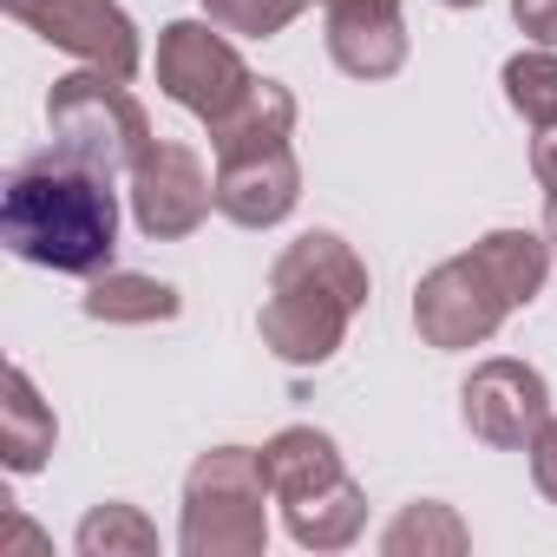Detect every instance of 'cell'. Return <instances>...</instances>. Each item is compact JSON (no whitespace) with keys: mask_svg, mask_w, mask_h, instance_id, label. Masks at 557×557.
I'll return each instance as SVG.
<instances>
[{"mask_svg":"<svg viewBox=\"0 0 557 557\" xmlns=\"http://www.w3.org/2000/svg\"><path fill=\"white\" fill-rule=\"evenodd\" d=\"M440 8H479V0H440Z\"/></svg>","mask_w":557,"mask_h":557,"instance_id":"obj_27","label":"cell"},{"mask_svg":"<svg viewBox=\"0 0 557 557\" xmlns=\"http://www.w3.org/2000/svg\"><path fill=\"white\" fill-rule=\"evenodd\" d=\"M511 14L537 47H557V0H511Z\"/></svg>","mask_w":557,"mask_h":557,"instance_id":"obj_22","label":"cell"},{"mask_svg":"<svg viewBox=\"0 0 557 557\" xmlns=\"http://www.w3.org/2000/svg\"><path fill=\"white\" fill-rule=\"evenodd\" d=\"M262 479H269V492H275V505H302V498H315V492H329V485H342L348 479V466H342V453H335V440L329 433H315V426H283L262 453Z\"/></svg>","mask_w":557,"mask_h":557,"instance_id":"obj_11","label":"cell"},{"mask_svg":"<svg viewBox=\"0 0 557 557\" xmlns=\"http://www.w3.org/2000/svg\"><path fill=\"white\" fill-rule=\"evenodd\" d=\"M459 413H466V433L498 446V453H524L537 440V426L550 420V387L531 361H479L466 394H459Z\"/></svg>","mask_w":557,"mask_h":557,"instance_id":"obj_9","label":"cell"},{"mask_svg":"<svg viewBox=\"0 0 557 557\" xmlns=\"http://www.w3.org/2000/svg\"><path fill=\"white\" fill-rule=\"evenodd\" d=\"M53 440H60V426H53V407L40 400L34 374L8 368V400H0V459H8V472H40Z\"/></svg>","mask_w":557,"mask_h":557,"instance_id":"obj_14","label":"cell"},{"mask_svg":"<svg viewBox=\"0 0 557 557\" xmlns=\"http://www.w3.org/2000/svg\"><path fill=\"white\" fill-rule=\"evenodd\" d=\"M505 99H511V112H518L531 132L557 125V53H550V47L511 53V60H505Z\"/></svg>","mask_w":557,"mask_h":557,"instance_id":"obj_19","label":"cell"},{"mask_svg":"<svg viewBox=\"0 0 557 557\" xmlns=\"http://www.w3.org/2000/svg\"><path fill=\"white\" fill-rule=\"evenodd\" d=\"M158 86L184 112L216 125L223 112H236V99L256 86V73L243 66V53L223 40L216 21H171L158 34Z\"/></svg>","mask_w":557,"mask_h":557,"instance_id":"obj_6","label":"cell"},{"mask_svg":"<svg viewBox=\"0 0 557 557\" xmlns=\"http://www.w3.org/2000/svg\"><path fill=\"white\" fill-rule=\"evenodd\" d=\"M47 125H53V145H60L66 158H79V164H92V171H106V177H119V171L132 177V164L151 151V119H145V106L125 92L119 73H99V66L53 79V92H47Z\"/></svg>","mask_w":557,"mask_h":557,"instance_id":"obj_5","label":"cell"},{"mask_svg":"<svg viewBox=\"0 0 557 557\" xmlns=\"http://www.w3.org/2000/svg\"><path fill=\"white\" fill-rule=\"evenodd\" d=\"M524 453H531V479H537V492L557 505V420H544L537 440H531Z\"/></svg>","mask_w":557,"mask_h":557,"instance_id":"obj_21","label":"cell"},{"mask_svg":"<svg viewBox=\"0 0 557 557\" xmlns=\"http://www.w3.org/2000/svg\"><path fill=\"white\" fill-rule=\"evenodd\" d=\"M342 8H381V14H400V0H322V14H342Z\"/></svg>","mask_w":557,"mask_h":557,"instance_id":"obj_25","label":"cell"},{"mask_svg":"<svg viewBox=\"0 0 557 557\" xmlns=\"http://www.w3.org/2000/svg\"><path fill=\"white\" fill-rule=\"evenodd\" d=\"M14 550H47V544H40V531H34L21 511H8V537H0V557H14Z\"/></svg>","mask_w":557,"mask_h":557,"instance_id":"obj_24","label":"cell"},{"mask_svg":"<svg viewBox=\"0 0 557 557\" xmlns=\"http://www.w3.org/2000/svg\"><path fill=\"white\" fill-rule=\"evenodd\" d=\"M302 203V164L289 145L249 151V158H216V210L243 230H269Z\"/></svg>","mask_w":557,"mask_h":557,"instance_id":"obj_10","label":"cell"},{"mask_svg":"<svg viewBox=\"0 0 557 557\" xmlns=\"http://www.w3.org/2000/svg\"><path fill=\"white\" fill-rule=\"evenodd\" d=\"M296 132V92L283 79H256L236 112H223L210 125V151L216 158H249V151H275V145H289Z\"/></svg>","mask_w":557,"mask_h":557,"instance_id":"obj_13","label":"cell"},{"mask_svg":"<svg viewBox=\"0 0 557 557\" xmlns=\"http://www.w3.org/2000/svg\"><path fill=\"white\" fill-rule=\"evenodd\" d=\"M216 210V177L203 171V158L177 138H151V151L132 164V216L151 243H177L190 236L203 216Z\"/></svg>","mask_w":557,"mask_h":557,"instance_id":"obj_7","label":"cell"},{"mask_svg":"<svg viewBox=\"0 0 557 557\" xmlns=\"http://www.w3.org/2000/svg\"><path fill=\"white\" fill-rule=\"evenodd\" d=\"M21 27H34L47 47L99 66V73H119L132 79L138 73V27L119 0H0Z\"/></svg>","mask_w":557,"mask_h":557,"instance_id":"obj_8","label":"cell"},{"mask_svg":"<svg viewBox=\"0 0 557 557\" xmlns=\"http://www.w3.org/2000/svg\"><path fill=\"white\" fill-rule=\"evenodd\" d=\"M73 544H79V557H151V550H158V524H151L138 505L106 498V505L86 511V524H79Z\"/></svg>","mask_w":557,"mask_h":557,"instance_id":"obj_17","label":"cell"},{"mask_svg":"<svg viewBox=\"0 0 557 557\" xmlns=\"http://www.w3.org/2000/svg\"><path fill=\"white\" fill-rule=\"evenodd\" d=\"M550 275V236L537 230H492L466 256L440 262L413 289V329L426 348H479L505 329L511 309L537 302Z\"/></svg>","mask_w":557,"mask_h":557,"instance_id":"obj_2","label":"cell"},{"mask_svg":"<svg viewBox=\"0 0 557 557\" xmlns=\"http://www.w3.org/2000/svg\"><path fill=\"white\" fill-rule=\"evenodd\" d=\"M86 315L92 322H125V329L171 322L177 315V289L158 283V275H138V269H99L92 289H86Z\"/></svg>","mask_w":557,"mask_h":557,"instance_id":"obj_16","label":"cell"},{"mask_svg":"<svg viewBox=\"0 0 557 557\" xmlns=\"http://www.w3.org/2000/svg\"><path fill=\"white\" fill-rule=\"evenodd\" d=\"M544 236H550V249H557V190H550V210H544Z\"/></svg>","mask_w":557,"mask_h":557,"instance_id":"obj_26","label":"cell"},{"mask_svg":"<svg viewBox=\"0 0 557 557\" xmlns=\"http://www.w3.org/2000/svg\"><path fill=\"white\" fill-rule=\"evenodd\" d=\"M0 243L53 275H99L119 249V190L60 145L27 158L0 197Z\"/></svg>","mask_w":557,"mask_h":557,"instance_id":"obj_1","label":"cell"},{"mask_svg":"<svg viewBox=\"0 0 557 557\" xmlns=\"http://www.w3.org/2000/svg\"><path fill=\"white\" fill-rule=\"evenodd\" d=\"M283 518H289V537L302 550H348L368 524V492L355 479H342V485H329L302 505H283Z\"/></svg>","mask_w":557,"mask_h":557,"instance_id":"obj_15","label":"cell"},{"mask_svg":"<svg viewBox=\"0 0 557 557\" xmlns=\"http://www.w3.org/2000/svg\"><path fill=\"white\" fill-rule=\"evenodd\" d=\"M329 60L348 79H394L407 66V21L381 8H342L329 14Z\"/></svg>","mask_w":557,"mask_h":557,"instance_id":"obj_12","label":"cell"},{"mask_svg":"<svg viewBox=\"0 0 557 557\" xmlns=\"http://www.w3.org/2000/svg\"><path fill=\"white\" fill-rule=\"evenodd\" d=\"M302 8H315V0H203V14L243 40H275L283 27H296Z\"/></svg>","mask_w":557,"mask_h":557,"instance_id":"obj_20","label":"cell"},{"mask_svg":"<svg viewBox=\"0 0 557 557\" xmlns=\"http://www.w3.org/2000/svg\"><path fill=\"white\" fill-rule=\"evenodd\" d=\"M531 171H537L544 190H557V125L537 132V145H531Z\"/></svg>","mask_w":557,"mask_h":557,"instance_id":"obj_23","label":"cell"},{"mask_svg":"<svg viewBox=\"0 0 557 557\" xmlns=\"http://www.w3.org/2000/svg\"><path fill=\"white\" fill-rule=\"evenodd\" d=\"M269 479L249 446H216L184 472V557H262L269 544Z\"/></svg>","mask_w":557,"mask_h":557,"instance_id":"obj_4","label":"cell"},{"mask_svg":"<svg viewBox=\"0 0 557 557\" xmlns=\"http://www.w3.org/2000/svg\"><path fill=\"white\" fill-rule=\"evenodd\" d=\"M361 309H368V262L335 230H309L269 262V296L256 329L289 368H322L335 361Z\"/></svg>","mask_w":557,"mask_h":557,"instance_id":"obj_3","label":"cell"},{"mask_svg":"<svg viewBox=\"0 0 557 557\" xmlns=\"http://www.w3.org/2000/svg\"><path fill=\"white\" fill-rule=\"evenodd\" d=\"M381 550L387 557H459L466 550V524L453 518V505H440V498H420V505H407L387 531H381Z\"/></svg>","mask_w":557,"mask_h":557,"instance_id":"obj_18","label":"cell"}]
</instances>
